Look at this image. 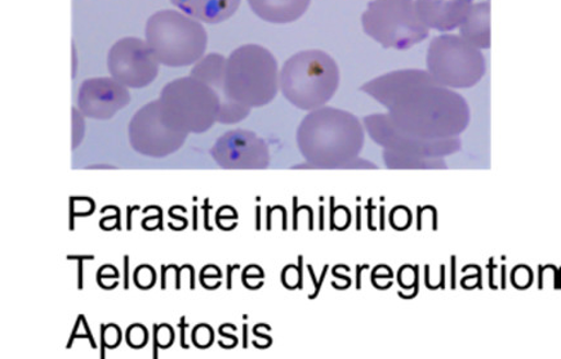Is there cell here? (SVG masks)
Instances as JSON below:
<instances>
[{
  "instance_id": "1",
  "label": "cell",
  "mask_w": 561,
  "mask_h": 359,
  "mask_svg": "<svg viewBox=\"0 0 561 359\" xmlns=\"http://www.w3.org/2000/svg\"><path fill=\"white\" fill-rule=\"evenodd\" d=\"M389 108V120L402 134L440 141L460 135L469 124V107L455 92L421 70H404L363 86Z\"/></svg>"
},
{
  "instance_id": "2",
  "label": "cell",
  "mask_w": 561,
  "mask_h": 359,
  "mask_svg": "<svg viewBox=\"0 0 561 359\" xmlns=\"http://www.w3.org/2000/svg\"><path fill=\"white\" fill-rule=\"evenodd\" d=\"M298 149L311 164L346 165L363 149L362 124L342 109L324 107L305 117L297 131Z\"/></svg>"
},
{
  "instance_id": "3",
  "label": "cell",
  "mask_w": 561,
  "mask_h": 359,
  "mask_svg": "<svg viewBox=\"0 0 561 359\" xmlns=\"http://www.w3.org/2000/svg\"><path fill=\"white\" fill-rule=\"evenodd\" d=\"M278 86V63L266 48L247 44L226 60L224 104L234 101L251 108L265 106L275 99Z\"/></svg>"
},
{
  "instance_id": "4",
  "label": "cell",
  "mask_w": 561,
  "mask_h": 359,
  "mask_svg": "<svg viewBox=\"0 0 561 359\" xmlns=\"http://www.w3.org/2000/svg\"><path fill=\"white\" fill-rule=\"evenodd\" d=\"M339 84V66L322 50H304L283 66L280 88L284 97L306 112L320 108L331 101Z\"/></svg>"
},
{
  "instance_id": "5",
  "label": "cell",
  "mask_w": 561,
  "mask_h": 359,
  "mask_svg": "<svg viewBox=\"0 0 561 359\" xmlns=\"http://www.w3.org/2000/svg\"><path fill=\"white\" fill-rule=\"evenodd\" d=\"M159 113L170 128L182 134H204L213 128L221 100L207 84L193 77L173 80L158 100Z\"/></svg>"
},
{
  "instance_id": "6",
  "label": "cell",
  "mask_w": 561,
  "mask_h": 359,
  "mask_svg": "<svg viewBox=\"0 0 561 359\" xmlns=\"http://www.w3.org/2000/svg\"><path fill=\"white\" fill-rule=\"evenodd\" d=\"M147 43L159 63L184 68L206 53L208 36L198 21L178 11H159L147 24Z\"/></svg>"
},
{
  "instance_id": "7",
  "label": "cell",
  "mask_w": 561,
  "mask_h": 359,
  "mask_svg": "<svg viewBox=\"0 0 561 359\" xmlns=\"http://www.w3.org/2000/svg\"><path fill=\"white\" fill-rule=\"evenodd\" d=\"M362 22L364 32L383 48L408 49L428 36L413 0H374Z\"/></svg>"
},
{
  "instance_id": "8",
  "label": "cell",
  "mask_w": 561,
  "mask_h": 359,
  "mask_svg": "<svg viewBox=\"0 0 561 359\" xmlns=\"http://www.w3.org/2000/svg\"><path fill=\"white\" fill-rule=\"evenodd\" d=\"M427 68L430 76L444 86L469 88L484 77L485 60L461 36L442 35L430 44Z\"/></svg>"
},
{
  "instance_id": "9",
  "label": "cell",
  "mask_w": 561,
  "mask_h": 359,
  "mask_svg": "<svg viewBox=\"0 0 561 359\" xmlns=\"http://www.w3.org/2000/svg\"><path fill=\"white\" fill-rule=\"evenodd\" d=\"M129 142L145 157L164 158L179 151L187 135L167 126L159 113L158 101L138 109L129 123Z\"/></svg>"
},
{
  "instance_id": "10",
  "label": "cell",
  "mask_w": 561,
  "mask_h": 359,
  "mask_svg": "<svg viewBox=\"0 0 561 359\" xmlns=\"http://www.w3.org/2000/svg\"><path fill=\"white\" fill-rule=\"evenodd\" d=\"M107 68L116 82L124 86L144 88L157 79L159 62L147 42L128 36L112 47Z\"/></svg>"
},
{
  "instance_id": "11",
  "label": "cell",
  "mask_w": 561,
  "mask_h": 359,
  "mask_svg": "<svg viewBox=\"0 0 561 359\" xmlns=\"http://www.w3.org/2000/svg\"><path fill=\"white\" fill-rule=\"evenodd\" d=\"M210 155L226 170H264L270 163L264 139L244 129L225 134L210 150Z\"/></svg>"
},
{
  "instance_id": "12",
  "label": "cell",
  "mask_w": 561,
  "mask_h": 359,
  "mask_svg": "<svg viewBox=\"0 0 561 359\" xmlns=\"http://www.w3.org/2000/svg\"><path fill=\"white\" fill-rule=\"evenodd\" d=\"M127 86L114 78H93L79 88L78 106L80 113L92 119H111L119 109L129 104Z\"/></svg>"
},
{
  "instance_id": "13",
  "label": "cell",
  "mask_w": 561,
  "mask_h": 359,
  "mask_svg": "<svg viewBox=\"0 0 561 359\" xmlns=\"http://www.w3.org/2000/svg\"><path fill=\"white\" fill-rule=\"evenodd\" d=\"M366 126L371 138L386 148L411 152L413 155H440L460 148L458 139H440V141H425L402 134L389 120L386 115L366 117Z\"/></svg>"
},
{
  "instance_id": "14",
  "label": "cell",
  "mask_w": 561,
  "mask_h": 359,
  "mask_svg": "<svg viewBox=\"0 0 561 359\" xmlns=\"http://www.w3.org/2000/svg\"><path fill=\"white\" fill-rule=\"evenodd\" d=\"M422 22L438 32L455 31L468 16L472 0H417Z\"/></svg>"
},
{
  "instance_id": "15",
  "label": "cell",
  "mask_w": 561,
  "mask_h": 359,
  "mask_svg": "<svg viewBox=\"0 0 561 359\" xmlns=\"http://www.w3.org/2000/svg\"><path fill=\"white\" fill-rule=\"evenodd\" d=\"M240 2L242 0H171L187 16L206 24H220L230 19L238 11Z\"/></svg>"
},
{
  "instance_id": "16",
  "label": "cell",
  "mask_w": 561,
  "mask_h": 359,
  "mask_svg": "<svg viewBox=\"0 0 561 359\" xmlns=\"http://www.w3.org/2000/svg\"><path fill=\"white\" fill-rule=\"evenodd\" d=\"M257 16L272 24H289L301 19L311 0H248Z\"/></svg>"
},
{
  "instance_id": "17",
  "label": "cell",
  "mask_w": 561,
  "mask_h": 359,
  "mask_svg": "<svg viewBox=\"0 0 561 359\" xmlns=\"http://www.w3.org/2000/svg\"><path fill=\"white\" fill-rule=\"evenodd\" d=\"M461 38L480 49L491 47V4L478 3L471 7L460 25Z\"/></svg>"
},
{
  "instance_id": "18",
  "label": "cell",
  "mask_w": 561,
  "mask_h": 359,
  "mask_svg": "<svg viewBox=\"0 0 561 359\" xmlns=\"http://www.w3.org/2000/svg\"><path fill=\"white\" fill-rule=\"evenodd\" d=\"M226 58L221 55H208L201 58L192 70V76L209 85L218 94L224 104V79H225Z\"/></svg>"
}]
</instances>
